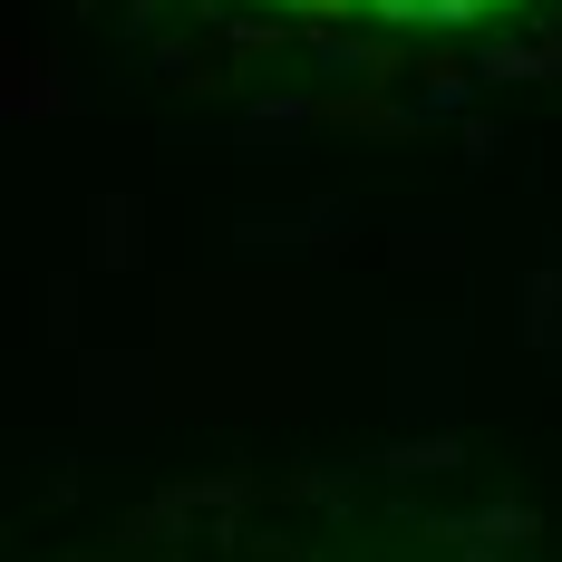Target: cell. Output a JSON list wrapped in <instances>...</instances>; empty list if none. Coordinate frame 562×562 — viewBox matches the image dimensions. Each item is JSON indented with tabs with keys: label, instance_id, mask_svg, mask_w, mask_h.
Listing matches in <instances>:
<instances>
[{
	"label": "cell",
	"instance_id": "6da1fadb",
	"mask_svg": "<svg viewBox=\"0 0 562 562\" xmlns=\"http://www.w3.org/2000/svg\"><path fill=\"white\" fill-rule=\"evenodd\" d=\"M281 10H311V20H369V30H465L505 0H281Z\"/></svg>",
	"mask_w": 562,
	"mask_h": 562
}]
</instances>
